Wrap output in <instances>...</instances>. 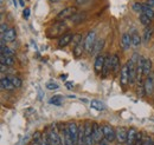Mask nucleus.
Here are the masks:
<instances>
[{
    "mask_svg": "<svg viewBox=\"0 0 154 145\" xmlns=\"http://www.w3.org/2000/svg\"><path fill=\"white\" fill-rule=\"evenodd\" d=\"M65 30H66V24H65L63 20H58L57 22H55L51 27L48 28L46 36H48V38L52 39V38H55V37L62 36V33H63Z\"/></svg>",
    "mask_w": 154,
    "mask_h": 145,
    "instance_id": "f257e3e1",
    "label": "nucleus"
},
{
    "mask_svg": "<svg viewBox=\"0 0 154 145\" xmlns=\"http://www.w3.org/2000/svg\"><path fill=\"white\" fill-rule=\"evenodd\" d=\"M96 43V33L95 31H90L88 32V34L84 39V46H85V51L91 53L94 50V45Z\"/></svg>",
    "mask_w": 154,
    "mask_h": 145,
    "instance_id": "f03ea898",
    "label": "nucleus"
},
{
    "mask_svg": "<svg viewBox=\"0 0 154 145\" xmlns=\"http://www.w3.org/2000/svg\"><path fill=\"white\" fill-rule=\"evenodd\" d=\"M46 138H48L49 145H64L63 138L59 137V135H58V132L56 130H50V131H48Z\"/></svg>",
    "mask_w": 154,
    "mask_h": 145,
    "instance_id": "7ed1b4c3",
    "label": "nucleus"
},
{
    "mask_svg": "<svg viewBox=\"0 0 154 145\" xmlns=\"http://www.w3.org/2000/svg\"><path fill=\"white\" fill-rule=\"evenodd\" d=\"M76 13H77L76 7L75 6H70V7H66V8L62 10L57 14V19L58 20H65V19L72 18Z\"/></svg>",
    "mask_w": 154,
    "mask_h": 145,
    "instance_id": "20e7f679",
    "label": "nucleus"
},
{
    "mask_svg": "<svg viewBox=\"0 0 154 145\" xmlns=\"http://www.w3.org/2000/svg\"><path fill=\"white\" fill-rule=\"evenodd\" d=\"M84 135H85V141L87 145H94V137H93V123L91 122H85L84 123Z\"/></svg>",
    "mask_w": 154,
    "mask_h": 145,
    "instance_id": "39448f33",
    "label": "nucleus"
},
{
    "mask_svg": "<svg viewBox=\"0 0 154 145\" xmlns=\"http://www.w3.org/2000/svg\"><path fill=\"white\" fill-rule=\"evenodd\" d=\"M103 136L107 142H114L116 139V130H114L110 125H103Z\"/></svg>",
    "mask_w": 154,
    "mask_h": 145,
    "instance_id": "423d86ee",
    "label": "nucleus"
},
{
    "mask_svg": "<svg viewBox=\"0 0 154 145\" xmlns=\"http://www.w3.org/2000/svg\"><path fill=\"white\" fill-rule=\"evenodd\" d=\"M66 126L69 129V132H70V136H71L74 145H78V129L79 127L77 126V124L75 122H69L66 124Z\"/></svg>",
    "mask_w": 154,
    "mask_h": 145,
    "instance_id": "0eeeda50",
    "label": "nucleus"
},
{
    "mask_svg": "<svg viewBox=\"0 0 154 145\" xmlns=\"http://www.w3.org/2000/svg\"><path fill=\"white\" fill-rule=\"evenodd\" d=\"M93 137H94L95 143H100L102 139H104L103 129H102V126H100L96 122H93Z\"/></svg>",
    "mask_w": 154,
    "mask_h": 145,
    "instance_id": "6e6552de",
    "label": "nucleus"
},
{
    "mask_svg": "<svg viewBox=\"0 0 154 145\" xmlns=\"http://www.w3.org/2000/svg\"><path fill=\"white\" fill-rule=\"evenodd\" d=\"M143 87H145V92L147 96H152L154 91V77L153 74H149L148 77H146L145 81H143Z\"/></svg>",
    "mask_w": 154,
    "mask_h": 145,
    "instance_id": "1a4fd4ad",
    "label": "nucleus"
},
{
    "mask_svg": "<svg viewBox=\"0 0 154 145\" xmlns=\"http://www.w3.org/2000/svg\"><path fill=\"white\" fill-rule=\"evenodd\" d=\"M120 81H121V85L122 86H126L128 83H129V70H128V64L123 65L121 67V71H120Z\"/></svg>",
    "mask_w": 154,
    "mask_h": 145,
    "instance_id": "9d476101",
    "label": "nucleus"
},
{
    "mask_svg": "<svg viewBox=\"0 0 154 145\" xmlns=\"http://www.w3.org/2000/svg\"><path fill=\"white\" fill-rule=\"evenodd\" d=\"M127 135H128V130L126 127L121 126L116 129V139L120 144H123L127 142Z\"/></svg>",
    "mask_w": 154,
    "mask_h": 145,
    "instance_id": "9b49d317",
    "label": "nucleus"
},
{
    "mask_svg": "<svg viewBox=\"0 0 154 145\" xmlns=\"http://www.w3.org/2000/svg\"><path fill=\"white\" fill-rule=\"evenodd\" d=\"M72 39H74V34H72V33H66V34L60 36L59 40H58V47L63 49V47L68 46V45L72 41Z\"/></svg>",
    "mask_w": 154,
    "mask_h": 145,
    "instance_id": "f8f14e48",
    "label": "nucleus"
},
{
    "mask_svg": "<svg viewBox=\"0 0 154 145\" xmlns=\"http://www.w3.org/2000/svg\"><path fill=\"white\" fill-rule=\"evenodd\" d=\"M121 46L123 51H127L132 46V36L129 33H123L121 37Z\"/></svg>",
    "mask_w": 154,
    "mask_h": 145,
    "instance_id": "ddd939ff",
    "label": "nucleus"
},
{
    "mask_svg": "<svg viewBox=\"0 0 154 145\" xmlns=\"http://www.w3.org/2000/svg\"><path fill=\"white\" fill-rule=\"evenodd\" d=\"M17 37V32L14 28H8L4 34H1V39H4L6 43H12L16 40Z\"/></svg>",
    "mask_w": 154,
    "mask_h": 145,
    "instance_id": "4468645a",
    "label": "nucleus"
},
{
    "mask_svg": "<svg viewBox=\"0 0 154 145\" xmlns=\"http://www.w3.org/2000/svg\"><path fill=\"white\" fill-rule=\"evenodd\" d=\"M104 60H106V55H96V58H95V72L97 74H100V73L102 72V70H103V65H104Z\"/></svg>",
    "mask_w": 154,
    "mask_h": 145,
    "instance_id": "2eb2a0df",
    "label": "nucleus"
},
{
    "mask_svg": "<svg viewBox=\"0 0 154 145\" xmlns=\"http://www.w3.org/2000/svg\"><path fill=\"white\" fill-rule=\"evenodd\" d=\"M110 70H112V57L107 55L106 60H104V65H103V70H102V77L106 78Z\"/></svg>",
    "mask_w": 154,
    "mask_h": 145,
    "instance_id": "dca6fc26",
    "label": "nucleus"
},
{
    "mask_svg": "<svg viewBox=\"0 0 154 145\" xmlns=\"http://www.w3.org/2000/svg\"><path fill=\"white\" fill-rule=\"evenodd\" d=\"M0 84H1V89L2 90H8V91H11V90H13V89H16L14 87V85L12 84V81L10 80V78L8 77H2L1 78V81H0Z\"/></svg>",
    "mask_w": 154,
    "mask_h": 145,
    "instance_id": "f3484780",
    "label": "nucleus"
},
{
    "mask_svg": "<svg viewBox=\"0 0 154 145\" xmlns=\"http://www.w3.org/2000/svg\"><path fill=\"white\" fill-rule=\"evenodd\" d=\"M136 136H137V132L134 127H131L128 130V135H127V145H134L135 139H136Z\"/></svg>",
    "mask_w": 154,
    "mask_h": 145,
    "instance_id": "a211bd4d",
    "label": "nucleus"
},
{
    "mask_svg": "<svg viewBox=\"0 0 154 145\" xmlns=\"http://www.w3.org/2000/svg\"><path fill=\"white\" fill-rule=\"evenodd\" d=\"M84 50H85V46H84V40H82L81 43H78L76 46H74V50H72V52H74V55L76 57V58H79L82 53L84 52Z\"/></svg>",
    "mask_w": 154,
    "mask_h": 145,
    "instance_id": "6ab92c4d",
    "label": "nucleus"
},
{
    "mask_svg": "<svg viewBox=\"0 0 154 145\" xmlns=\"http://www.w3.org/2000/svg\"><path fill=\"white\" fill-rule=\"evenodd\" d=\"M63 142H64V145H74L70 132H69V129L66 125L63 127Z\"/></svg>",
    "mask_w": 154,
    "mask_h": 145,
    "instance_id": "aec40b11",
    "label": "nucleus"
},
{
    "mask_svg": "<svg viewBox=\"0 0 154 145\" xmlns=\"http://www.w3.org/2000/svg\"><path fill=\"white\" fill-rule=\"evenodd\" d=\"M152 71V61L148 58H143V75L148 77Z\"/></svg>",
    "mask_w": 154,
    "mask_h": 145,
    "instance_id": "412c9836",
    "label": "nucleus"
},
{
    "mask_svg": "<svg viewBox=\"0 0 154 145\" xmlns=\"http://www.w3.org/2000/svg\"><path fill=\"white\" fill-rule=\"evenodd\" d=\"M120 70V59H119V55H112V71L113 73H117Z\"/></svg>",
    "mask_w": 154,
    "mask_h": 145,
    "instance_id": "4be33fe9",
    "label": "nucleus"
},
{
    "mask_svg": "<svg viewBox=\"0 0 154 145\" xmlns=\"http://www.w3.org/2000/svg\"><path fill=\"white\" fill-rule=\"evenodd\" d=\"M131 36H132V46L135 47V49H136V47H139V46H140V44H141V37L139 36V33H137L135 30L132 32V34H131Z\"/></svg>",
    "mask_w": 154,
    "mask_h": 145,
    "instance_id": "5701e85b",
    "label": "nucleus"
},
{
    "mask_svg": "<svg viewBox=\"0 0 154 145\" xmlns=\"http://www.w3.org/2000/svg\"><path fill=\"white\" fill-rule=\"evenodd\" d=\"M103 44H104V40H103V39L96 40V43H95V45H94V50H93L91 53L94 55H100V52H101V50H102V47H103Z\"/></svg>",
    "mask_w": 154,
    "mask_h": 145,
    "instance_id": "b1692460",
    "label": "nucleus"
},
{
    "mask_svg": "<svg viewBox=\"0 0 154 145\" xmlns=\"http://www.w3.org/2000/svg\"><path fill=\"white\" fill-rule=\"evenodd\" d=\"M78 145H87L85 135H84V125L78 129Z\"/></svg>",
    "mask_w": 154,
    "mask_h": 145,
    "instance_id": "393cba45",
    "label": "nucleus"
},
{
    "mask_svg": "<svg viewBox=\"0 0 154 145\" xmlns=\"http://www.w3.org/2000/svg\"><path fill=\"white\" fill-rule=\"evenodd\" d=\"M0 61H1V64H5V65H7V66H12V65L14 64V59H13V57H11V55H1Z\"/></svg>",
    "mask_w": 154,
    "mask_h": 145,
    "instance_id": "a878e982",
    "label": "nucleus"
},
{
    "mask_svg": "<svg viewBox=\"0 0 154 145\" xmlns=\"http://www.w3.org/2000/svg\"><path fill=\"white\" fill-rule=\"evenodd\" d=\"M142 13L146 14L147 17H149L151 19L154 18V11H153V7L148 6L147 4H143V8H142Z\"/></svg>",
    "mask_w": 154,
    "mask_h": 145,
    "instance_id": "bb28decb",
    "label": "nucleus"
},
{
    "mask_svg": "<svg viewBox=\"0 0 154 145\" xmlns=\"http://www.w3.org/2000/svg\"><path fill=\"white\" fill-rule=\"evenodd\" d=\"M49 103L51 105H56V106H60L63 104V97L62 96H54L52 98H50Z\"/></svg>",
    "mask_w": 154,
    "mask_h": 145,
    "instance_id": "cd10ccee",
    "label": "nucleus"
},
{
    "mask_svg": "<svg viewBox=\"0 0 154 145\" xmlns=\"http://www.w3.org/2000/svg\"><path fill=\"white\" fill-rule=\"evenodd\" d=\"M90 105H91V108L96 109L97 111H103V110H106V105H104L102 102H100V100H91Z\"/></svg>",
    "mask_w": 154,
    "mask_h": 145,
    "instance_id": "c85d7f7f",
    "label": "nucleus"
},
{
    "mask_svg": "<svg viewBox=\"0 0 154 145\" xmlns=\"http://www.w3.org/2000/svg\"><path fill=\"white\" fill-rule=\"evenodd\" d=\"M0 51H1V55H11V57H12V55H14V51H13L12 49L7 47L6 45H1Z\"/></svg>",
    "mask_w": 154,
    "mask_h": 145,
    "instance_id": "c756f323",
    "label": "nucleus"
},
{
    "mask_svg": "<svg viewBox=\"0 0 154 145\" xmlns=\"http://www.w3.org/2000/svg\"><path fill=\"white\" fill-rule=\"evenodd\" d=\"M139 19H140V22H141L142 25H145V26H149L151 22H152V19L149 18V17H147L146 14H143V13L140 14Z\"/></svg>",
    "mask_w": 154,
    "mask_h": 145,
    "instance_id": "7c9ffc66",
    "label": "nucleus"
},
{
    "mask_svg": "<svg viewBox=\"0 0 154 145\" xmlns=\"http://www.w3.org/2000/svg\"><path fill=\"white\" fill-rule=\"evenodd\" d=\"M152 33H153V28H152L151 26H147V28H146L145 32H143V41H145V43H147V41L151 39Z\"/></svg>",
    "mask_w": 154,
    "mask_h": 145,
    "instance_id": "2f4dec72",
    "label": "nucleus"
},
{
    "mask_svg": "<svg viewBox=\"0 0 154 145\" xmlns=\"http://www.w3.org/2000/svg\"><path fill=\"white\" fill-rule=\"evenodd\" d=\"M8 78H10V80L12 81V84L14 85V87L16 89H19L20 86H21V80H20L18 77H16V75H8Z\"/></svg>",
    "mask_w": 154,
    "mask_h": 145,
    "instance_id": "473e14b6",
    "label": "nucleus"
},
{
    "mask_svg": "<svg viewBox=\"0 0 154 145\" xmlns=\"http://www.w3.org/2000/svg\"><path fill=\"white\" fill-rule=\"evenodd\" d=\"M132 8H133V11H134V12H137V13H142L143 4H141V2H135V4H133Z\"/></svg>",
    "mask_w": 154,
    "mask_h": 145,
    "instance_id": "72a5a7b5",
    "label": "nucleus"
},
{
    "mask_svg": "<svg viewBox=\"0 0 154 145\" xmlns=\"http://www.w3.org/2000/svg\"><path fill=\"white\" fill-rule=\"evenodd\" d=\"M134 145H143V136H142V133H141V132H139V133H137Z\"/></svg>",
    "mask_w": 154,
    "mask_h": 145,
    "instance_id": "f704fd0d",
    "label": "nucleus"
},
{
    "mask_svg": "<svg viewBox=\"0 0 154 145\" xmlns=\"http://www.w3.org/2000/svg\"><path fill=\"white\" fill-rule=\"evenodd\" d=\"M45 86H46V89H48V90H57L58 87H59V85H58L57 83H52V81L48 83Z\"/></svg>",
    "mask_w": 154,
    "mask_h": 145,
    "instance_id": "c9c22d12",
    "label": "nucleus"
},
{
    "mask_svg": "<svg viewBox=\"0 0 154 145\" xmlns=\"http://www.w3.org/2000/svg\"><path fill=\"white\" fill-rule=\"evenodd\" d=\"M82 41V36L81 34H75L74 36V39H72V44H74V46H76L78 43H81Z\"/></svg>",
    "mask_w": 154,
    "mask_h": 145,
    "instance_id": "e433bc0d",
    "label": "nucleus"
},
{
    "mask_svg": "<svg viewBox=\"0 0 154 145\" xmlns=\"http://www.w3.org/2000/svg\"><path fill=\"white\" fill-rule=\"evenodd\" d=\"M153 143V139L151 137H147L146 139H143V145H152Z\"/></svg>",
    "mask_w": 154,
    "mask_h": 145,
    "instance_id": "4c0bfd02",
    "label": "nucleus"
},
{
    "mask_svg": "<svg viewBox=\"0 0 154 145\" xmlns=\"http://www.w3.org/2000/svg\"><path fill=\"white\" fill-rule=\"evenodd\" d=\"M8 30V27H7V25L6 24H1V26H0V31H1V34H4L6 31Z\"/></svg>",
    "mask_w": 154,
    "mask_h": 145,
    "instance_id": "58836bf2",
    "label": "nucleus"
},
{
    "mask_svg": "<svg viewBox=\"0 0 154 145\" xmlns=\"http://www.w3.org/2000/svg\"><path fill=\"white\" fill-rule=\"evenodd\" d=\"M23 16H24L25 19H29V17H30V8H25L24 12H23Z\"/></svg>",
    "mask_w": 154,
    "mask_h": 145,
    "instance_id": "ea45409f",
    "label": "nucleus"
},
{
    "mask_svg": "<svg viewBox=\"0 0 154 145\" xmlns=\"http://www.w3.org/2000/svg\"><path fill=\"white\" fill-rule=\"evenodd\" d=\"M90 0H75V2H76L77 5H85V4H88Z\"/></svg>",
    "mask_w": 154,
    "mask_h": 145,
    "instance_id": "a19ab883",
    "label": "nucleus"
},
{
    "mask_svg": "<svg viewBox=\"0 0 154 145\" xmlns=\"http://www.w3.org/2000/svg\"><path fill=\"white\" fill-rule=\"evenodd\" d=\"M65 87H66L68 90H71V89L74 87V83H72V81H66V83H65Z\"/></svg>",
    "mask_w": 154,
    "mask_h": 145,
    "instance_id": "79ce46f5",
    "label": "nucleus"
},
{
    "mask_svg": "<svg viewBox=\"0 0 154 145\" xmlns=\"http://www.w3.org/2000/svg\"><path fill=\"white\" fill-rule=\"evenodd\" d=\"M146 4H147L148 6H151V7H154V0H147Z\"/></svg>",
    "mask_w": 154,
    "mask_h": 145,
    "instance_id": "37998d69",
    "label": "nucleus"
},
{
    "mask_svg": "<svg viewBox=\"0 0 154 145\" xmlns=\"http://www.w3.org/2000/svg\"><path fill=\"white\" fill-rule=\"evenodd\" d=\"M108 143H109V142H107L106 139H102V141L98 143V145H108Z\"/></svg>",
    "mask_w": 154,
    "mask_h": 145,
    "instance_id": "c03bdc74",
    "label": "nucleus"
},
{
    "mask_svg": "<svg viewBox=\"0 0 154 145\" xmlns=\"http://www.w3.org/2000/svg\"><path fill=\"white\" fill-rule=\"evenodd\" d=\"M32 145H42V143H39V142H37V141H32Z\"/></svg>",
    "mask_w": 154,
    "mask_h": 145,
    "instance_id": "a18cd8bd",
    "label": "nucleus"
},
{
    "mask_svg": "<svg viewBox=\"0 0 154 145\" xmlns=\"http://www.w3.org/2000/svg\"><path fill=\"white\" fill-rule=\"evenodd\" d=\"M19 5L21 7H25V2H24V0H19Z\"/></svg>",
    "mask_w": 154,
    "mask_h": 145,
    "instance_id": "49530a36",
    "label": "nucleus"
},
{
    "mask_svg": "<svg viewBox=\"0 0 154 145\" xmlns=\"http://www.w3.org/2000/svg\"><path fill=\"white\" fill-rule=\"evenodd\" d=\"M13 5H14V7H16V8L18 7V2H17V0H13Z\"/></svg>",
    "mask_w": 154,
    "mask_h": 145,
    "instance_id": "de8ad7c7",
    "label": "nucleus"
},
{
    "mask_svg": "<svg viewBox=\"0 0 154 145\" xmlns=\"http://www.w3.org/2000/svg\"><path fill=\"white\" fill-rule=\"evenodd\" d=\"M60 79H62V80H65V79H66V74H63V75L60 77Z\"/></svg>",
    "mask_w": 154,
    "mask_h": 145,
    "instance_id": "09e8293b",
    "label": "nucleus"
},
{
    "mask_svg": "<svg viewBox=\"0 0 154 145\" xmlns=\"http://www.w3.org/2000/svg\"><path fill=\"white\" fill-rule=\"evenodd\" d=\"M50 1H52V2H58V1H60V0H50Z\"/></svg>",
    "mask_w": 154,
    "mask_h": 145,
    "instance_id": "8fccbe9b",
    "label": "nucleus"
},
{
    "mask_svg": "<svg viewBox=\"0 0 154 145\" xmlns=\"http://www.w3.org/2000/svg\"><path fill=\"white\" fill-rule=\"evenodd\" d=\"M152 145H154V139H153V143H152Z\"/></svg>",
    "mask_w": 154,
    "mask_h": 145,
    "instance_id": "3c124183",
    "label": "nucleus"
}]
</instances>
